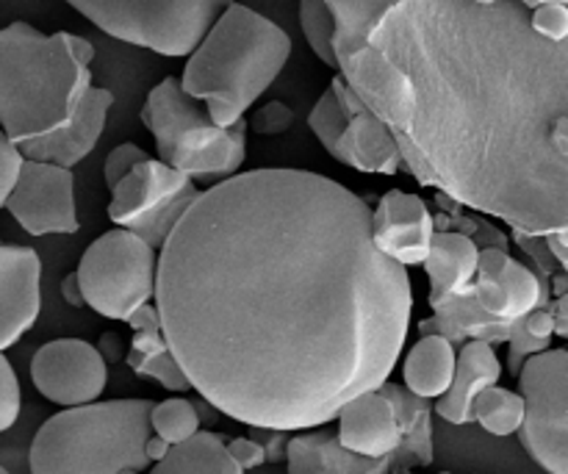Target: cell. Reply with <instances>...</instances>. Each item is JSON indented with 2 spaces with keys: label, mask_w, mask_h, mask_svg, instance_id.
Returning a JSON list of instances; mask_svg holds the SVG:
<instances>
[{
  "label": "cell",
  "mask_w": 568,
  "mask_h": 474,
  "mask_svg": "<svg viewBox=\"0 0 568 474\" xmlns=\"http://www.w3.org/2000/svg\"><path fill=\"white\" fill-rule=\"evenodd\" d=\"M155 250L125 228L94 239L78 264L83 303L105 320L125 322L155 294Z\"/></svg>",
  "instance_id": "ba28073f"
},
{
  "label": "cell",
  "mask_w": 568,
  "mask_h": 474,
  "mask_svg": "<svg viewBox=\"0 0 568 474\" xmlns=\"http://www.w3.org/2000/svg\"><path fill=\"white\" fill-rule=\"evenodd\" d=\"M166 450H170V444L164 442L161 436H148V442H144V455H148L150 464H155V461H161L166 455Z\"/></svg>",
  "instance_id": "bcb514c9"
},
{
  "label": "cell",
  "mask_w": 568,
  "mask_h": 474,
  "mask_svg": "<svg viewBox=\"0 0 568 474\" xmlns=\"http://www.w3.org/2000/svg\"><path fill=\"white\" fill-rule=\"evenodd\" d=\"M555 336V322L552 314L547 309H536L530 314H525L521 320L514 322V333L508 339V372L510 375H519L521 364H525L530 355L544 353L549 350Z\"/></svg>",
  "instance_id": "f1b7e54d"
},
{
  "label": "cell",
  "mask_w": 568,
  "mask_h": 474,
  "mask_svg": "<svg viewBox=\"0 0 568 474\" xmlns=\"http://www.w3.org/2000/svg\"><path fill=\"white\" fill-rule=\"evenodd\" d=\"M544 242H547L549 253L555 255L564 270H568V228H558V231H549L544 233Z\"/></svg>",
  "instance_id": "ee69618b"
},
{
  "label": "cell",
  "mask_w": 568,
  "mask_h": 474,
  "mask_svg": "<svg viewBox=\"0 0 568 474\" xmlns=\"http://www.w3.org/2000/svg\"><path fill=\"white\" fill-rule=\"evenodd\" d=\"M392 474H414V472L408 470V472H392ZM438 474H449V472H438Z\"/></svg>",
  "instance_id": "f907efd6"
},
{
  "label": "cell",
  "mask_w": 568,
  "mask_h": 474,
  "mask_svg": "<svg viewBox=\"0 0 568 474\" xmlns=\"http://www.w3.org/2000/svg\"><path fill=\"white\" fill-rule=\"evenodd\" d=\"M142 122L153 133L159 161L194 183L225 181L247 159V120L216 125L203 100L183 92L178 78H164L148 94Z\"/></svg>",
  "instance_id": "8992f818"
},
{
  "label": "cell",
  "mask_w": 568,
  "mask_h": 474,
  "mask_svg": "<svg viewBox=\"0 0 568 474\" xmlns=\"http://www.w3.org/2000/svg\"><path fill=\"white\" fill-rule=\"evenodd\" d=\"M200 189L170 164L144 159L111 189L109 220L159 250Z\"/></svg>",
  "instance_id": "30bf717a"
},
{
  "label": "cell",
  "mask_w": 568,
  "mask_h": 474,
  "mask_svg": "<svg viewBox=\"0 0 568 474\" xmlns=\"http://www.w3.org/2000/svg\"><path fill=\"white\" fill-rule=\"evenodd\" d=\"M477 253H480V248L471 239L460 236V233H433L427 259L422 261V266L427 272V281H430V297H427L430 309H438V305H444L453 297L471 294Z\"/></svg>",
  "instance_id": "ffe728a7"
},
{
  "label": "cell",
  "mask_w": 568,
  "mask_h": 474,
  "mask_svg": "<svg viewBox=\"0 0 568 474\" xmlns=\"http://www.w3.org/2000/svg\"><path fill=\"white\" fill-rule=\"evenodd\" d=\"M128 366L136 372L139 377H153L159 386H164L166 392H189V377L183 375L181 364L175 361V355L170 353V347L159 350L153 355H144V359H128Z\"/></svg>",
  "instance_id": "d6a6232c"
},
{
  "label": "cell",
  "mask_w": 568,
  "mask_h": 474,
  "mask_svg": "<svg viewBox=\"0 0 568 474\" xmlns=\"http://www.w3.org/2000/svg\"><path fill=\"white\" fill-rule=\"evenodd\" d=\"M433 233L430 205L419 194L392 189L372 211V242L386 259L403 266H416L427 259Z\"/></svg>",
  "instance_id": "5bb4252c"
},
{
  "label": "cell",
  "mask_w": 568,
  "mask_h": 474,
  "mask_svg": "<svg viewBox=\"0 0 568 474\" xmlns=\"http://www.w3.org/2000/svg\"><path fill=\"white\" fill-rule=\"evenodd\" d=\"M475 3H480V6H491V3H499V0H475Z\"/></svg>",
  "instance_id": "c3c4849f"
},
{
  "label": "cell",
  "mask_w": 568,
  "mask_h": 474,
  "mask_svg": "<svg viewBox=\"0 0 568 474\" xmlns=\"http://www.w3.org/2000/svg\"><path fill=\"white\" fill-rule=\"evenodd\" d=\"M120 42L161 56H189L233 0H67Z\"/></svg>",
  "instance_id": "52a82bcc"
},
{
  "label": "cell",
  "mask_w": 568,
  "mask_h": 474,
  "mask_svg": "<svg viewBox=\"0 0 568 474\" xmlns=\"http://www.w3.org/2000/svg\"><path fill=\"white\" fill-rule=\"evenodd\" d=\"M292 56V37L250 6L231 3L211 22L183 67L181 89L203 100L216 125L242 120Z\"/></svg>",
  "instance_id": "277c9868"
},
{
  "label": "cell",
  "mask_w": 568,
  "mask_h": 474,
  "mask_svg": "<svg viewBox=\"0 0 568 474\" xmlns=\"http://www.w3.org/2000/svg\"><path fill=\"white\" fill-rule=\"evenodd\" d=\"M225 442L222 433L197 431L186 442L170 444L150 474H244L227 455Z\"/></svg>",
  "instance_id": "d4e9b609"
},
{
  "label": "cell",
  "mask_w": 568,
  "mask_h": 474,
  "mask_svg": "<svg viewBox=\"0 0 568 474\" xmlns=\"http://www.w3.org/2000/svg\"><path fill=\"white\" fill-rule=\"evenodd\" d=\"M20 405H22L20 381H17L9 359H6L3 350H0V433L14 427V422L20 420Z\"/></svg>",
  "instance_id": "e575fe53"
},
{
  "label": "cell",
  "mask_w": 568,
  "mask_h": 474,
  "mask_svg": "<svg viewBox=\"0 0 568 474\" xmlns=\"http://www.w3.org/2000/svg\"><path fill=\"white\" fill-rule=\"evenodd\" d=\"M116 474H139L136 470H122V472H116Z\"/></svg>",
  "instance_id": "681fc988"
},
{
  "label": "cell",
  "mask_w": 568,
  "mask_h": 474,
  "mask_svg": "<svg viewBox=\"0 0 568 474\" xmlns=\"http://www.w3.org/2000/svg\"><path fill=\"white\" fill-rule=\"evenodd\" d=\"M503 364L497 359V350L486 342L460 344V355L455 359L453 383L447 392L438 397L436 414L449 425H469L471 403L483 389L499 383Z\"/></svg>",
  "instance_id": "d6986e66"
},
{
  "label": "cell",
  "mask_w": 568,
  "mask_h": 474,
  "mask_svg": "<svg viewBox=\"0 0 568 474\" xmlns=\"http://www.w3.org/2000/svg\"><path fill=\"white\" fill-rule=\"evenodd\" d=\"M333 159L358 172H375V175H394L403 170V155H399L392 128L377 120L369 109L349 117Z\"/></svg>",
  "instance_id": "7402d4cb"
},
{
  "label": "cell",
  "mask_w": 568,
  "mask_h": 474,
  "mask_svg": "<svg viewBox=\"0 0 568 474\" xmlns=\"http://www.w3.org/2000/svg\"><path fill=\"white\" fill-rule=\"evenodd\" d=\"M144 159H150V155L144 153V150L139 148V144H133V142H125V144H120V148L111 150L109 159H105V164H103L105 186L114 189L116 183H120L122 178H125L128 172H131L133 167H136L139 161H144Z\"/></svg>",
  "instance_id": "74e56055"
},
{
  "label": "cell",
  "mask_w": 568,
  "mask_h": 474,
  "mask_svg": "<svg viewBox=\"0 0 568 474\" xmlns=\"http://www.w3.org/2000/svg\"><path fill=\"white\" fill-rule=\"evenodd\" d=\"M225 450L233 458V464H236L242 472L258 470V466L266 464L264 447H261L255 438H227Z\"/></svg>",
  "instance_id": "ab89813d"
},
{
  "label": "cell",
  "mask_w": 568,
  "mask_h": 474,
  "mask_svg": "<svg viewBox=\"0 0 568 474\" xmlns=\"http://www.w3.org/2000/svg\"><path fill=\"white\" fill-rule=\"evenodd\" d=\"M150 400L72 405L50 416L28 453L31 474H116L148 470Z\"/></svg>",
  "instance_id": "5b68a950"
},
{
  "label": "cell",
  "mask_w": 568,
  "mask_h": 474,
  "mask_svg": "<svg viewBox=\"0 0 568 474\" xmlns=\"http://www.w3.org/2000/svg\"><path fill=\"white\" fill-rule=\"evenodd\" d=\"M22 161L26 159H22L20 148H17V144L6 137L3 128H0V209H3L6 200H9V194H11V189H14Z\"/></svg>",
  "instance_id": "f35d334b"
},
{
  "label": "cell",
  "mask_w": 568,
  "mask_h": 474,
  "mask_svg": "<svg viewBox=\"0 0 568 474\" xmlns=\"http://www.w3.org/2000/svg\"><path fill=\"white\" fill-rule=\"evenodd\" d=\"M336 420V436L342 442V447L366 455V458L392 455L399 447V438H403L397 411H394L392 400L381 389L355 394L353 400H347L338 409Z\"/></svg>",
  "instance_id": "e0dca14e"
},
{
  "label": "cell",
  "mask_w": 568,
  "mask_h": 474,
  "mask_svg": "<svg viewBox=\"0 0 568 474\" xmlns=\"http://www.w3.org/2000/svg\"><path fill=\"white\" fill-rule=\"evenodd\" d=\"M510 333H514V322L486 314L471 294L447 300L433 309V316L419 322V336H442L453 347L466 342H486L497 347V344H508Z\"/></svg>",
  "instance_id": "44dd1931"
},
{
  "label": "cell",
  "mask_w": 568,
  "mask_h": 474,
  "mask_svg": "<svg viewBox=\"0 0 568 474\" xmlns=\"http://www.w3.org/2000/svg\"><path fill=\"white\" fill-rule=\"evenodd\" d=\"M414 92L403 170L527 233L568 228V53L516 0H397L372 31Z\"/></svg>",
  "instance_id": "7a4b0ae2"
},
{
  "label": "cell",
  "mask_w": 568,
  "mask_h": 474,
  "mask_svg": "<svg viewBox=\"0 0 568 474\" xmlns=\"http://www.w3.org/2000/svg\"><path fill=\"white\" fill-rule=\"evenodd\" d=\"M300 28L308 39L316 59L325 61L336 70V53H333V17L325 0H300Z\"/></svg>",
  "instance_id": "4dcf8cb0"
},
{
  "label": "cell",
  "mask_w": 568,
  "mask_h": 474,
  "mask_svg": "<svg viewBox=\"0 0 568 474\" xmlns=\"http://www.w3.org/2000/svg\"><path fill=\"white\" fill-rule=\"evenodd\" d=\"M516 3H521L525 9H536L541 3H568V0H516Z\"/></svg>",
  "instance_id": "7dc6e473"
},
{
  "label": "cell",
  "mask_w": 568,
  "mask_h": 474,
  "mask_svg": "<svg viewBox=\"0 0 568 474\" xmlns=\"http://www.w3.org/2000/svg\"><path fill=\"white\" fill-rule=\"evenodd\" d=\"M250 433L255 438V442L264 447V455H266V464H281V461H286V444H288V433L286 431H266V427H250Z\"/></svg>",
  "instance_id": "60d3db41"
},
{
  "label": "cell",
  "mask_w": 568,
  "mask_h": 474,
  "mask_svg": "<svg viewBox=\"0 0 568 474\" xmlns=\"http://www.w3.org/2000/svg\"><path fill=\"white\" fill-rule=\"evenodd\" d=\"M0 474H9V472H6V470H3V466H0Z\"/></svg>",
  "instance_id": "816d5d0a"
},
{
  "label": "cell",
  "mask_w": 568,
  "mask_h": 474,
  "mask_svg": "<svg viewBox=\"0 0 568 474\" xmlns=\"http://www.w3.org/2000/svg\"><path fill=\"white\" fill-rule=\"evenodd\" d=\"M455 359H458V353L447 339L422 336L405 359V389L414 392L416 397L438 400L453 383Z\"/></svg>",
  "instance_id": "cb8c5ba5"
},
{
  "label": "cell",
  "mask_w": 568,
  "mask_h": 474,
  "mask_svg": "<svg viewBox=\"0 0 568 474\" xmlns=\"http://www.w3.org/2000/svg\"><path fill=\"white\" fill-rule=\"evenodd\" d=\"M347 122H349V117L342 111V105H338V100H336V94H333V89H327V92L322 94L320 100H316V105H314V109H311V114H308L311 131L316 133L320 144L331 155H336L338 139H342V133H344V128H347Z\"/></svg>",
  "instance_id": "1f68e13d"
},
{
  "label": "cell",
  "mask_w": 568,
  "mask_h": 474,
  "mask_svg": "<svg viewBox=\"0 0 568 474\" xmlns=\"http://www.w3.org/2000/svg\"><path fill=\"white\" fill-rule=\"evenodd\" d=\"M530 28L547 42H566L568 37V9L566 3H541L532 9Z\"/></svg>",
  "instance_id": "d590c367"
},
{
  "label": "cell",
  "mask_w": 568,
  "mask_h": 474,
  "mask_svg": "<svg viewBox=\"0 0 568 474\" xmlns=\"http://www.w3.org/2000/svg\"><path fill=\"white\" fill-rule=\"evenodd\" d=\"M150 431L164 438L166 444H181L200 431V416L194 403L183 397L153 403L150 409Z\"/></svg>",
  "instance_id": "f546056e"
},
{
  "label": "cell",
  "mask_w": 568,
  "mask_h": 474,
  "mask_svg": "<svg viewBox=\"0 0 568 474\" xmlns=\"http://www.w3.org/2000/svg\"><path fill=\"white\" fill-rule=\"evenodd\" d=\"M292 125H294V111L288 109L286 103H281V100L264 103L247 120V128L258 133V137H281V133H286Z\"/></svg>",
  "instance_id": "8d00e7d4"
},
{
  "label": "cell",
  "mask_w": 568,
  "mask_h": 474,
  "mask_svg": "<svg viewBox=\"0 0 568 474\" xmlns=\"http://www.w3.org/2000/svg\"><path fill=\"white\" fill-rule=\"evenodd\" d=\"M521 447L549 474H568V353L544 350L519 370Z\"/></svg>",
  "instance_id": "9c48e42d"
},
{
  "label": "cell",
  "mask_w": 568,
  "mask_h": 474,
  "mask_svg": "<svg viewBox=\"0 0 568 474\" xmlns=\"http://www.w3.org/2000/svg\"><path fill=\"white\" fill-rule=\"evenodd\" d=\"M98 353L103 355L105 364H116V361L125 359V342H122L120 333L109 331V333H103V336H100Z\"/></svg>",
  "instance_id": "7bdbcfd3"
},
{
  "label": "cell",
  "mask_w": 568,
  "mask_h": 474,
  "mask_svg": "<svg viewBox=\"0 0 568 474\" xmlns=\"http://www.w3.org/2000/svg\"><path fill=\"white\" fill-rule=\"evenodd\" d=\"M42 261L37 250L0 242V350L20 342L42 311Z\"/></svg>",
  "instance_id": "9a60e30c"
},
{
  "label": "cell",
  "mask_w": 568,
  "mask_h": 474,
  "mask_svg": "<svg viewBox=\"0 0 568 474\" xmlns=\"http://www.w3.org/2000/svg\"><path fill=\"white\" fill-rule=\"evenodd\" d=\"M381 392L392 400L399 420V447L394 450V472H408L433 464V400L416 397L399 383L386 381Z\"/></svg>",
  "instance_id": "603a6c76"
},
{
  "label": "cell",
  "mask_w": 568,
  "mask_h": 474,
  "mask_svg": "<svg viewBox=\"0 0 568 474\" xmlns=\"http://www.w3.org/2000/svg\"><path fill=\"white\" fill-rule=\"evenodd\" d=\"M155 261V311L189 386L247 427H325L405 347L410 278L364 198L308 170H253L192 200Z\"/></svg>",
  "instance_id": "6da1fadb"
},
{
  "label": "cell",
  "mask_w": 568,
  "mask_h": 474,
  "mask_svg": "<svg viewBox=\"0 0 568 474\" xmlns=\"http://www.w3.org/2000/svg\"><path fill=\"white\" fill-rule=\"evenodd\" d=\"M111 105H114V94L109 89L89 87L81 103H78V109L72 111V117L64 125L39 139H28V142L17 144L22 159L44 161V164L72 170L78 161L87 159L94 150V144H98L100 133L105 128V120H109Z\"/></svg>",
  "instance_id": "2e32d148"
},
{
  "label": "cell",
  "mask_w": 568,
  "mask_h": 474,
  "mask_svg": "<svg viewBox=\"0 0 568 474\" xmlns=\"http://www.w3.org/2000/svg\"><path fill=\"white\" fill-rule=\"evenodd\" d=\"M525 416V403L510 389H499L497 383L483 389L471 403V422L491 436H514Z\"/></svg>",
  "instance_id": "83f0119b"
},
{
  "label": "cell",
  "mask_w": 568,
  "mask_h": 474,
  "mask_svg": "<svg viewBox=\"0 0 568 474\" xmlns=\"http://www.w3.org/2000/svg\"><path fill=\"white\" fill-rule=\"evenodd\" d=\"M94 44L42 33L28 22L0 28V128L14 144L64 125L92 87Z\"/></svg>",
  "instance_id": "3957f363"
},
{
  "label": "cell",
  "mask_w": 568,
  "mask_h": 474,
  "mask_svg": "<svg viewBox=\"0 0 568 474\" xmlns=\"http://www.w3.org/2000/svg\"><path fill=\"white\" fill-rule=\"evenodd\" d=\"M61 297L67 300V305H72V309H81L83 303V294H81V286H78V278L75 272L72 275H67L64 281H61Z\"/></svg>",
  "instance_id": "f6af8a7d"
},
{
  "label": "cell",
  "mask_w": 568,
  "mask_h": 474,
  "mask_svg": "<svg viewBox=\"0 0 568 474\" xmlns=\"http://www.w3.org/2000/svg\"><path fill=\"white\" fill-rule=\"evenodd\" d=\"M508 239L521 250V253H525V261L532 266V270H536V275L541 278L544 283H549V278H552L555 272L564 270V266L555 261V255L549 253V248H547V242H544L541 233H527V231H521V228H510Z\"/></svg>",
  "instance_id": "836d02e7"
},
{
  "label": "cell",
  "mask_w": 568,
  "mask_h": 474,
  "mask_svg": "<svg viewBox=\"0 0 568 474\" xmlns=\"http://www.w3.org/2000/svg\"><path fill=\"white\" fill-rule=\"evenodd\" d=\"M3 209H9L22 231L31 236L78 233L72 170L26 159Z\"/></svg>",
  "instance_id": "8fae6325"
},
{
  "label": "cell",
  "mask_w": 568,
  "mask_h": 474,
  "mask_svg": "<svg viewBox=\"0 0 568 474\" xmlns=\"http://www.w3.org/2000/svg\"><path fill=\"white\" fill-rule=\"evenodd\" d=\"M325 3L333 17V53L338 70L344 59L369 44L375 26L397 0H325Z\"/></svg>",
  "instance_id": "484cf974"
},
{
  "label": "cell",
  "mask_w": 568,
  "mask_h": 474,
  "mask_svg": "<svg viewBox=\"0 0 568 474\" xmlns=\"http://www.w3.org/2000/svg\"><path fill=\"white\" fill-rule=\"evenodd\" d=\"M338 75L358 94L361 103L377 120L386 122L392 131H397V128L408 122L410 105H414V92H410L408 78L375 44H364L349 59H344L338 64Z\"/></svg>",
  "instance_id": "4fadbf2b"
},
{
  "label": "cell",
  "mask_w": 568,
  "mask_h": 474,
  "mask_svg": "<svg viewBox=\"0 0 568 474\" xmlns=\"http://www.w3.org/2000/svg\"><path fill=\"white\" fill-rule=\"evenodd\" d=\"M331 89H333V94H336L338 105H342V111H344V114H347V117H355V114H361V111H366V105L361 103L358 94H355L353 89L347 87V81H344L342 75L333 78Z\"/></svg>",
  "instance_id": "b9f144b4"
},
{
  "label": "cell",
  "mask_w": 568,
  "mask_h": 474,
  "mask_svg": "<svg viewBox=\"0 0 568 474\" xmlns=\"http://www.w3.org/2000/svg\"><path fill=\"white\" fill-rule=\"evenodd\" d=\"M288 474H392L394 458H366L342 447L336 431H300L286 444Z\"/></svg>",
  "instance_id": "ac0fdd59"
},
{
  "label": "cell",
  "mask_w": 568,
  "mask_h": 474,
  "mask_svg": "<svg viewBox=\"0 0 568 474\" xmlns=\"http://www.w3.org/2000/svg\"><path fill=\"white\" fill-rule=\"evenodd\" d=\"M31 381L44 400L55 405H87L103 394L109 364L98 347L81 339H55L42 344L31 361Z\"/></svg>",
  "instance_id": "7c38bea8"
},
{
  "label": "cell",
  "mask_w": 568,
  "mask_h": 474,
  "mask_svg": "<svg viewBox=\"0 0 568 474\" xmlns=\"http://www.w3.org/2000/svg\"><path fill=\"white\" fill-rule=\"evenodd\" d=\"M436 209L438 214L433 216V228L436 231H453L460 233V236L471 239L477 248H497L508 250L510 253V239L503 228L494 225L491 220H486L477 211H464L466 205H460L458 200L447 198L444 192H436Z\"/></svg>",
  "instance_id": "4316f807"
}]
</instances>
